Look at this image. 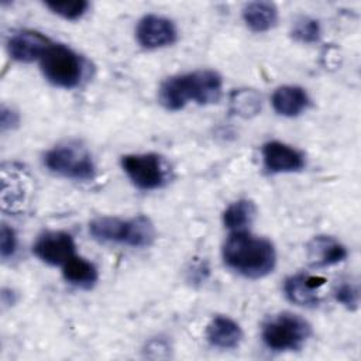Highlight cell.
Listing matches in <instances>:
<instances>
[{
    "label": "cell",
    "instance_id": "1",
    "mask_svg": "<svg viewBox=\"0 0 361 361\" xmlns=\"http://www.w3.org/2000/svg\"><path fill=\"white\" fill-rule=\"evenodd\" d=\"M223 259L228 268L240 275L257 279L272 272L276 252L269 240L241 230L233 231L226 240Z\"/></svg>",
    "mask_w": 361,
    "mask_h": 361
},
{
    "label": "cell",
    "instance_id": "2",
    "mask_svg": "<svg viewBox=\"0 0 361 361\" xmlns=\"http://www.w3.org/2000/svg\"><path fill=\"white\" fill-rule=\"evenodd\" d=\"M221 96V78L217 72L202 69L168 78L159 87V100L168 110H180L188 103H216Z\"/></svg>",
    "mask_w": 361,
    "mask_h": 361
},
{
    "label": "cell",
    "instance_id": "3",
    "mask_svg": "<svg viewBox=\"0 0 361 361\" xmlns=\"http://www.w3.org/2000/svg\"><path fill=\"white\" fill-rule=\"evenodd\" d=\"M89 233L103 243H120L130 247H148L155 238L152 221L145 216L118 219L102 216L90 221Z\"/></svg>",
    "mask_w": 361,
    "mask_h": 361
},
{
    "label": "cell",
    "instance_id": "4",
    "mask_svg": "<svg viewBox=\"0 0 361 361\" xmlns=\"http://www.w3.org/2000/svg\"><path fill=\"white\" fill-rule=\"evenodd\" d=\"M45 79L54 86L73 89L85 76V62L79 54L63 44H54L39 59Z\"/></svg>",
    "mask_w": 361,
    "mask_h": 361
},
{
    "label": "cell",
    "instance_id": "5",
    "mask_svg": "<svg viewBox=\"0 0 361 361\" xmlns=\"http://www.w3.org/2000/svg\"><path fill=\"white\" fill-rule=\"evenodd\" d=\"M310 336L309 323L293 313H279L262 327V340L274 351L299 350Z\"/></svg>",
    "mask_w": 361,
    "mask_h": 361
},
{
    "label": "cell",
    "instance_id": "6",
    "mask_svg": "<svg viewBox=\"0 0 361 361\" xmlns=\"http://www.w3.org/2000/svg\"><path fill=\"white\" fill-rule=\"evenodd\" d=\"M44 164L51 172L76 180H87L94 175L90 152L78 144L58 145L49 149L44 157Z\"/></svg>",
    "mask_w": 361,
    "mask_h": 361
},
{
    "label": "cell",
    "instance_id": "7",
    "mask_svg": "<svg viewBox=\"0 0 361 361\" xmlns=\"http://www.w3.org/2000/svg\"><path fill=\"white\" fill-rule=\"evenodd\" d=\"M121 168L128 179L142 190H154L165 185L168 168L157 154H130L121 158Z\"/></svg>",
    "mask_w": 361,
    "mask_h": 361
},
{
    "label": "cell",
    "instance_id": "8",
    "mask_svg": "<svg viewBox=\"0 0 361 361\" xmlns=\"http://www.w3.org/2000/svg\"><path fill=\"white\" fill-rule=\"evenodd\" d=\"M75 241L65 231H48L34 244L32 252L37 258L49 265H65L75 254Z\"/></svg>",
    "mask_w": 361,
    "mask_h": 361
},
{
    "label": "cell",
    "instance_id": "9",
    "mask_svg": "<svg viewBox=\"0 0 361 361\" xmlns=\"http://www.w3.org/2000/svg\"><path fill=\"white\" fill-rule=\"evenodd\" d=\"M135 35H137L138 44L144 48H148V49L162 48L175 42L176 27L166 17L157 16V14H147L138 21Z\"/></svg>",
    "mask_w": 361,
    "mask_h": 361
},
{
    "label": "cell",
    "instance_id": "10",
    "mask_svg": "<svg viewBox=\"0 0 361 361\" xmlns=\"http://www.w3.org/2000/svg\"><path fill=\"white\" fill-rule=\"evenodd\" d=\"M264 166L271 173L296 172L305 166L303 155L281 141H268L262 147Z\"/></svg>",
    "mask_w": 361,
    "mask_h": 361
},
{
    "label": "cell",
    "instance_id": "11",
    "mask_svg": "<svg viewBox=\"0 0 361 361\" xmlns=\"http://www.w3.org/2000/svg\"><path fill=\"white\" fill-rule=\"evenodd\" d=\"M51 45V39L41 32L23 30L10 37L7 49L13 59L18 62H32L41 59Z\"/></svg>",
    "mask_w": 361,
    "mask_h": 361
},
{
    "label": "cell",
    "instance_id": "12",
    "mask_svg": "<svg viewBox=\"0 0 361 361\" xmlns=\"http://www.w3.org/2000/svg\"><path fill=\"white\" fill-rule=\"evenodd\" d=\"M326 279L322 276H313V275H292L289 276L283 283V292L286 298L298 305V306H306L313 307L319 305V288L324 285Z\"/></svg>",
    "mask_w": 361,
    "mask_h": 361
},
{
    "label": "cell",
    "instance_id": "13",
    "mask_svg": "<svg viewBox=\"0 0 361 361\" xmlns=\"http://www.w3.org/2000/svg\"><path fill=\"white\" fill-rule=\"evenodd\" d=\"M207 341L223 350L235 348L243 340V330L233 319L227 316H216L206 327Z\"/></svg>",
    "mask_w": 361,
    "mask_h": 361
},
{
    "label": "cell",
    "instance_id": "14",
    "mask_svg": "<svg viewBox=\"0 0 361 361\" xmlns=\"http://www.w3.org/2000/svg\"><path fill=\"white\" fill-rule=\"evenodd\" d=\"M271 103L278 114L285 117H295L307 109L310 99L305 89L285 85L274 92Z\"/></svg>",
    "mask_w": 361,
    "mask_h": 361
},
{
    "label": "cell",
    "instance_id": "15",
    "mask_svg": "<svg viewBox=\"0 0 361 361\" xmlns=\"http://www.w3.org/2000/svg\"><path fill=\"white\" fill-rule=\"evenodd\" d=\"M307 257L316 267H330L344 261L347 250L333 237L317 235L307 244Z\"/></svg>",
    "mask_w": 361,
    "mask_h": 361
},
{
    "label": "cell",
    "instance_id": "16",
    "mask_svg": "<svg viewBox=\"0 0 361 361\" xmlns=\"http://www.w3.org/2000/svg\"><path fill=\"white\" fill-rule=\"evenodd\" d=\"M243 20L254 32H265L271 30L278 20L276 6L271 1H252L243 10Z\"/></svg>",
    "mask_w": 361,
    "mask_h": 361
},
{
    "label": "cell",
    "instance_id": "17",
    "mask_svg": "<svg viewBox=\"0 0 361 361\" xmlns=\"http://www.w3.org/2000/svg\"><path fill=\"white\" fill-rule=\"evenodd\" d=\"M62 274L66 282L82 289L92 288L99 276L96 267L90 261L78 255L71 258L62 267Z\"/></svg>",
    "mask_w": 361,
    "mask_h": 361
},
{
    "label": "cell",
    "instance_id": "18",
    "mask_svg": "<svg viewBox=\"0 0 361 361\" xmlns=\"http://www.w3.org/2000/svg\"><path fill=\"white\" fill-rule=\"evenodd\" d=\"M255 216V206L251 200L241 199L231 203L223 213V223L231 231L244 230Z\"/></svg>",
    "mask_w": 361,
    "mask_h": 361
},
{
    "label": "cell",
    "instance_id": "19",
    "mask_svg": "<svg viewBox=\"0 0 361 361\" xmlns=\"http://www.w3.org/2000/svg\"><path fill=\"white\" fill-rule=\"evenodd\" d=\"M230 107L233 113L240 117H252L261 110V96L252 89L234 90L230 97Z\"/></svg>",
    "mask_w": 361,
    "mask_h": 361
},
{
    "label": "cell",
    "instance_id": "20",
    "mask_svg": "<svg viewBox=\"0 0 361 361\" xmlns=\"http://www.w3.org/2000/svg\"><path fill=\"white\" fill-rule=\"evenodd\" d=\"M320 24L317 20L310 17H300L292 25V37L303 44L316 42L320 38Z\"/></svg>",
    "mask_w": 361,
    "mask_h": 361
},
{
    "label": "cell",
    "instance_id": "21",
    "mask_svg": "<svg viewBox=\"0 0 361 361\" xmlns=\"http://www.w3.org/2000/svg\"><path fill=\"white\" fill-rule=\"evenodd\" d=\"M45 6L54 11L55 14L61 16L65 20H78L80 18L87 7L89 3L85 0H76V1H47Z\"/></svg>",
    "mask_w": 361,
    "mask_h": 361
},
{
    "label": "cell",
    "instance_id": "22",
    "mask_svg": "<svg viewBox=\"0 0 361 361\" xmlns=\"http://www.w3.org/2000/svg\"><path fill=\"white\" fill-rule=\"evenodd\" d=\"M336 299L347 309H355L358 306L360 293L358 288L351 282H343L334 289Z\"/></svg>",
    "mask_w": 361,
    "mask_h": 361
},
{
    "label": "cell",
    "instance_id": "23",
    "mask_svg": "<svg viewBox=\"0 0 361 361\" xmlns=\"http://www.w3.org/2000/svg\"><path fill=\"white\" fill-rule=\"evenodd\" d=\"M17 247V237L11 227L3 224L0 228V254L3 258H8L14 254Z\"/></svg>",
    "mask_w": 361,
    "mask_h": 361
}]
</instances>
